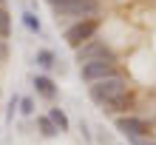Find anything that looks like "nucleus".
<instances>
[{
  "label": "nucleus",
  "mask_w": 156,
  "mask_h": 145,
  "mask_svg": "<svg viewBox=\"0 0 156 145\" xmlns=\"http://www.w3.org/2000/svg\"><path fill=\"white\" fill-rule=\"evenodd\" d=\"M80 74L85 83H99V80H108V77H116V60H91L85 66H80Z\"/></svg>",
  "instance_id": "nucleus-5"
},
{
  "label": "nucleus",
  "mask_w": 156,
  "mask_h": 145,
  "mask_svg": "<svg viewBox=\"0 0 156 145\" xmlns=\"http://www.w3.org/2000/svg\"><path fill=\"white\" fill-rule=\"evenodd\" d=\"M116 128L122 131L128 140H148L151 137V122H145L142 117H133V114L116 117Z\"/></svg>",
  "instance_id": "nucleus-6"
},
{
  "label": "nucleus",
  "mask_w": 156,
  "mask_h": 145,
  "mask_svg": "<svg viewBox=\"0 0 156 145\" xmlns=\"http://www.w3.org/2000/svg\"><path fill=\"white\" fill-rule=\"evenodd\" d=\"M108 114H116V117H125V114H131L133 108H136V97L133 91H125V94H119L116 100H111L108 105H102Z\"/></svg>",
  "instance_id": "nucleus-7"
},
{
  "label": "nucleus",
  "mask_w": 156,
  "mask_h": 145,
  "mask_svg": "<svg viewBox=\"0 0 156 145\" xmlns=\"http://www.w3.org/2000/svg\"><path fill=\"white\" fill-rule=\"evenodd\" d=\"M97 31H99V20H97V17H91V20H77V23H71L62 37H66V43H68L71 49H80L82 43L94 40Z\"/></svg>",
  "instance_id": "nucleus-2"
},
{
  "label": "nucleus",
  "mask_w": 156,
  "mask_h": 145,
  "mask_svg": "<svg viewBox=\"0 0 156 145\" xmlns=\"http://www.w3.org/2000/svg\"><path fill=\"white\" fill-rule=\"evenodd\" d=\"M57 20H66V17H74V20H91V17L99 14V0H77L71 6H57L51 9Z\"/></svg>",
  "instance_id": "nucleus-3"
},
{
  "label": "nucleus",
  "mask_w": 156,
  "mask_h": 145,
  "mask_svg": "<svg viewBox=\"0 0 156 145\" xmlns=\"http://www.w3.org/2000/svg\"><path fill=\"white\" fill-rule=\"evenodd\" d=\"M48 120H51L54 125H57V131H60V134L71 128V122H68L66 111H62V108H57V105H54V108H48Z\"/></svg>",
  "instance_id": "nucleus-9"
},
{
  "label": "nucleus",
  "mask_w": 156,
  "mask_h": 145,
  "mask_svg": "<svg viewBox=\"0 0 156 145\" xmlns=\"http://www.w3.org/2000/svg\"><path fill=\"white\" fill-rule=\"evenodd\" d=\"M23 26L29 31H34V34H40L43 31V26H40V17L34 14V12H23Z\"/></svg>",
  "instance_id": "nucleus-12"
},
{
  "label": "nucleus",
  "mask_w": 156,
  "mask_h": 145,
  "mask_svg": "<svg viewBox=\"0 0 156 145\" xmlns=\"http://www.w3.org/2000/svg\"><path fill=\"white\" fill-rule=\"evenodd\" d=\"M51 9H57V6H71V3H77V0H45Z\"/></svg>",
  "instance_id": "nucleus-16"
},
{
  "label": "nucleus",
  "mask_w": 156,
  "mask_h": 145,
  "mask_svg": "<svg viewBox=\"0 0 156 145\" xmlns=\"http://www.w3.org/2000/svg\"><path fill=\"white\" fill-rule=\"evenodd\" d=\"M20 111H23L26 117L34 114V100H31V97H20Z\"/></svg>",
  "instance_id": "nucleus-14"
},
{
  "label": "nucleus",
  "mask_w": 156,
  "mask_h": 145,
  "mask_svg": "<svg viewBox=\"0 0 156 145\" xmlns=\"http://www.w3.org/2000/svg\"><path fill=\"white\" fill-rule=\"evenodd\" d=\"M3 3H6V0H0V6H3Z\"/></svg>",
  "instance_id": "nucleus-18"
},
{
  "label": "nucleus",
  "mask_w": 156,
  "mask_h": 145,
  "mask_svg": "<svg viewBox=\"0 0 156 145\" xmlns=\"http://www.w3.org/2000/svg\"><path fill=\"white\" fill-rule=\"evenodd\" d=\"M80 131H82V137H85V140H91V131H88V125L82 122V120H80Z\"/></svg>",
  "instance_id": "nucleus-17"
},
{
  "label": "nucleus",
  "mask_w": 156,
  "mask_h": 145,
  "mask_svg": "<svg viewBox=\"0 0 156 145\" xmlns=\"http://www.w3.org/2000/svg\"><path fill=\"white\" fill-rule=\"evenodd\" d=\"M31 85H34V91H37L40 97H45V100H54V97H57V85H54V80L45 77V74H37V77L31 80Z\"/></svg>",
  "instance_id": "nucleus-8"
},
{
  "label": "nucleus",
  "mask_w": 156,
  "mask_h": 145,
  "mask_svg": "<svg viewBox=\"0 0 156 145\" xmlns=\"http://www.w3.org/2000/svg\"><path fill=\"white\" fill-rule=\"evenodd\" d=\"M9 60V46H6V40H0V66Z\"/></svg>",
  "instance_id": "nucleus-15"
},
{
  "label": "nucleus",
  "mask_w": 156,
  "mask_h": 145,
  "mask_svg": "<svg viewBox=\"0 0 156 145\" xmlns=\"http://www.w3.org/2000/svg\"><path fill=\"white\" fill-rule=\"evenodd\" d=\"M37 66L45 68V71L57 68V57H54V51H51V49H40V51H37Z\"/></svg>",
  "instance_id": "nucleus-10"
},
{
  "label": "nucleus",
  "mask_w": 156,
  "mask_h": 145,
  "mask_svg": "<svg viewBox=\"0 0 156 145\" xmlns=\"http://www.w3.org/2000/svg\"><path fill=\"white\" fill-rule=\"evenodd\" d=\"M74 60L80 63V66H85V63H91V60H116L114 57V51H111V46H108L105 40H88V43H82L80 49H74Z\"/></svg>",
  "instance_id": "nucleus-4"
},
{
  "label": "nucleus",
  "mask_w": 156,
  "mask_h": 145,
  "mask_svg": "<svg viewBox=\"0 0 156 145\" xmlns=\"http://www.w3.org/2000/svg\"><path fill=\"white\" fill-rule=\"evenodd\" d=\"M9 31H12V20H9L6 6H0V40H6V37H9Z\"/></svg>",
  "instance_id": "nucleus-13"
},
{
  "label": "nucleus",
  "mask_w": 156,
  "mask_h": 145,
  "mask_svg": "<svg viewBox=\"0 0 156 145\" xmlns=\"http://www.w3.org/2000/svg\"><path fill=\"white\" fill-rule=\"evenodd\" d=\"M125 91H131V88H128V80L122 74L108 77V80H99V83H91L88 85V94H91V100H94L97 105H108L111 100H116L119 94H125Z\"/></svg>",
  "instance_id": "nucleus-1"
},
{
  "label": "nucleus",
  "mask_w": 156,
  "mask_h": 145,
  "mask_svg": "<svg viewBox=\"0 0 156 145\" xmlns=\"http://www.w3.org/2000/svg\"><path fill=\"white\" fill-rule=\"evenodd\" d=\"M37 128H40V134H43V137H48V140L60 134V131H57V125L48 120V114H45V117H37Z\"/></svg>",
  "instance_id": "nucleus-11"
}]
</instances>
